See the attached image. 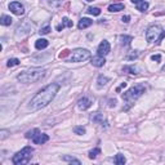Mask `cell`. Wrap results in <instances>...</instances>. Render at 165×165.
Returning <instances> with one entry per match:
<instances>
[{"instance_id": "6da1fadb", "label": "cell", "mask_w": 165, "mask_h": 165, "mask_svg": "<svg viewBox=\"0 0 165 165\" xmlns=\"http://www.w3.org/2000/svg\"><path fill=\"white\" fill-rule=\"evenodd\" d=\"M58 89H59V85L53 82V84H49L41 90H39L35 94V97L30 101V108L31 110H40V108L48 106L57 95Z\"/></svg>"}, {"instance_id": "7a4b0ae2", "label": "cell", "mask_w": 165, "mask_h": 165, "mask_svg": "<svg viewBox=\"0 0 165 165\" xmlns=\"http://www.w3.org/2000/svg\"><path fill=\"white\" fill-rule=\"evenodd\" d=\"M45 72H46L45 68H31V70L22 71L21 74H18L17 80L21 81V82H25V84L36 82L45 76Z\"/></svg>"}, {"instance_id": "3957f363", "label": "cell", "mask_w": 165, "mask_h": 165, "mask_svg": "<svg viewBox=\"0 0 165 165\" xmlns=\"http://www.w3.org/2000/svg\"><path fill=\"white\" fill-rule=\"evenodd\" d=\"M145 92H146V88H145V85H142V84H138V85H136V86H133V88H130L128 92H125V93L123 94V99L128 103V106L125 107L124 110H125V111L129 110V107L132 106L133 103L136 102L137 99L140 98Z\"/></svg>"}, {"instance_id": "277c9868", "label": "cell", "mask_w": 165, "mask_h": 165, "mask_svg": "<svg viewBox=\"0 0 165 165\" xmlns=\"http://www.w3.org/2000/svg\"><path fill=\"white\" fill-rule=\"evenodd\" d=\"M32 152H34V148L32 147H25L20 151V152H17L14 156H13L12 159V163L14 165H23V164H27L30 160L32 158Z\"/></svg>"}, {"instance_id": "5b68a950", "label": "cell", "mask_w": 165, "mask_h": 165, "mask_svg": "<svg viewBox=\"0 0 165 165\" xmlns=\"http://www.w3.org/2000/svg\"><path fill=\"white\" fill-rule=\"evenodd\" d=\"M163 32V27L160 25H152L147 28L146 31V40L148 43H154V41H158L159 36L161 35Z\"/></svg>"}, {"instance_id": "8992f818", "label": "cell", "mask_w": 165, "mask_h": 165, "mask_svg": "<svg viewBox=\"0 0 165 165\" xmlns=\"http://www.w3.org/2000/svg\"><path fill=\"white\" fill-rule=\"evenodd\" d=\"M90 58V52L88 49H75L71 54V62H82V61Z\"/></svg>"}, {"instance_id": "52a82bcc", "label": "cell", "mask_w": 165, "mask_h": 165, "mask_svg": "<svg viewBox=\"0 0 165 165\" xmlns=\"http://www.w3.org/2000/svg\"><path fill=\"white\" fill-rule=\"evenodd\" d=\"M9 9H10L12 13H14V14H17V16H22L23 13H25L23 5H22L21 3H18V2L10 3V4H9Z\"/></svg>"}, {"instance_id": "ba28073f", "label": "cell", "mask_w": 165, "mask_h": 165, "mask_svg": "<svg viewBox=\"0 0 165 165\" xmlns=\"http://www.w3.org/2000/svg\"><path fill=\"white\" fill-rule=\"evenodd\" d=\"M110 49H111V46H110V43H108L107 40H103L101 44L98 45V56H102V57H105V56H107L108 53H110Z\"/></svg>"}, {"instance_id": "9c48e42d", "label": "cell", "mask_w": 165, "mask_h": 165, "mask_svg": "<svg viewBox=\"0 0 165 165\" xmlns=\"http://www.w3.org/2000/svg\"><path fill=\"white\" fill-rule=\"evenodd\" d=\"M90 106H92V101H90L89 98H86V97H82V98H80L79 101H77V107H79L80 110H82V111L88 110Z\"/></svg>"}, {"instance_id": "30bf717a", "label": "cell", "mask_w": 165, "mask_h": 165, "mask_svg": "<svg viewBox=\"0 0 165 165\" xmlns=\"http://www.w3.org/2000/svg\"><path fill=\"white\" fill-rule=\"evenodd\" d=\"M49 141V136L48 134H44V133H39L38 136H35L32 138V142L35 145H44L45 142Z\"/></svg>"}, {"instance_id": "8fae6325", "label": "cell", "mask_w": 165, "mask_h": 165, "mask_svg": "<svg viewBox=\"0 0 165 165\" xmlns=\"http://www.w3.org/2000/svg\"><path fill=\"white\" fill-rule=\"evenodd\" d=\"M105 63H106V59L102 56H95V57L92 58V64L95 67H102Z\"/></svg>"}, {"instance_id": "7c38bea8", "label": "cell", "mask_w": 165, "mask_h": 165, "mask_svg": "<svg viewBox=\"0 0 165 165\" xmlns=\"http://www.w3.org/2000/svg\"><path fill=\"white\" fill-rule=\"evenodd\" d=\"M93 21L90 18H81L79 21V25H77V27H79V30H84L86 27H89V26H92Z\"/></svg>"}, {"instance_id": "4fadbf2b", "label": "cell", "mask_w": 165, "mask_h": 165, "mask_svg": "<svg viewBox=\"0 0 165 165\" xmlns=\"http://www.w3.org/2000/svg\"><path fill=\"white\" fill-rule=\"evenodd\" d=\"M72 21H70L67 18V17H63L62 18V23L57 26V31H61V30H63L64 27H72Z\"/></svg>"}, {"instance_id": "5bb4252c", "label": "cell", "mask_w": 165, "mask_h": 165, "mask_svg": "<svg viewBox=\"0 0 165 165\" xmlns=\"http://www.w3.org/2000/svg\"><path fill=\"white\" fill-rule=\"evenodd\" d=\"M90 119H92V121H94V123L101 124L102 127H103V124H107L106 121H103V115L99 114V112H95V114H93L92 116H90Z\"/></svg>"}, {"instance_id": "9a60e30c", "label": "cell", "mask_w": 165, "mask_h": 165, "mask_svg": "<svg viewBox=\"0 0 165 165\" xmlns=\"http://www.w3.org/2000/svg\"><path fill=\"white\" fill-rule=\"evenodd\" d=\"M49 45V41L48 40H45V39H39V40H36V43H35V48L36 49H45V48Z\"/></svg>"}, {"instance_id": "2e32d148", "label": "cell", "mask_w": 165, "mask_h": 165, "mask_svg": "<svg viewBox=\"0 0 165 165\" xmlns=\"http://www.w3.org/2000/svg\"><path fill=\"white\" fill-rule=\"evenodd\" d=\"M124 9V4H111L110 7H108V10L110 12H120V10H123Z\"/></svg>"}, {"instance_id": "e0dca14e", "label": "cell", "mask_w": 165, "mask_h": 165, "mask_svg": "<svg viewBox=\"0 0 165 165\" xmlns=\"http://www.w3.org/2000/svg\"><path fill=\"white\" fill-rule=\"evenodd\" d=\"M12 22H13V20H12L10 16H2L0 23H2L3 26H9V25H12Z\"/></svg>"}, {"instance_id": "ac0fdd59", "label": "cell", "mask_w": 165, "mask_h": 165, "mask_svg": "<svg viewBox=\"0 0 165 165\" xmlns=\"http://www.w3.org/2000/svg\"><path fill=\"white\" fill-rule=\"evenodd\" d=\"M123 71L124 72H128V74H132V75H137V74H138V68L134 67V66H124Z\"/></svg>"}, {"instance_id": "d6986e66", "label": "cell", "mask_w": 165, "mask_h": 165, "mask_svg": "<svg viewBox=\"0 0 165 165\" xmlns=\"http://www.w3.org/2000/svg\"><path fill=\"white\" fill-rule=\"evenodd\" d=\"M39 133H40V130L35 128V129H31V130H28V132L25 134V137L27 138V140H30V138H31V140H32V138L35 137V136H38Z\"/></svg>"}, {"instance_id": "ffe728a7", "label": "cell", "mask_w": 165, "mask_h": 165, "mask_svg": "<svg viewBox=\"0 0 165 165\" xmlns=\"http://www.w3.org/2000/svg\"><path fill=\"white\" fill-rule=\"evenodd\" d=\"M115 164H118V165H124L125 164V161H127V159L124 158V155H121V154H118L115 156Z\"/></svg>"}, {"instance_id": "44dd1931", "label": "cell", "mask_w": 165, "mask_h": 165, "mask_svg": "<svg viewBox=\"0 0 165 165\" xmlns=\"http://www.w3.org/2000/svg\"><path fill=\"white\" fill-rule=\"evenodd\" d=\"M107 82H108V77L103 76V75H99V76H98V79H97L98 86H103V85H106Z\"/></svg>"}, {"instance_id": "7402d4cb", "label": "cell", "mask_w": 165, "mask_h": 165, "mask_svg": "<svg viewBox=\"0 0 165 165\" xmlns=\"http://www.w3.org/2000/svg\"><path fill=\"white\" fill-rule=\"evenodd\" d=\"M133 40V38L132 36H120V41H121V44L123 45H129L130 44V41Z\"/></svg>"}, {"instance_id": "603a6c76", "label": "cell", "mask_w": 165, "mask_h": 165, "mask_svg": "<svg viewBox=\"0 0 165 165\" xmlns=\"http://www.w3.org/2000/svg\"><path fill=\"white\" fill-rule=\"evenodd\" d=\"M147 8H148V3H147V2H142L140 4H137V9L140 12H146Z\"/></svg>"}, {"instance_id": "cb8c5ba5", "label": "cell", "mask_w": 165, "mask_h": 165, "mask_svg": "<svg viewBox=\"0 0 165 165\" xmlns=\"http://www.w3.org/2000/svg\"><path fill=\"white\" fill-rule=\"evenodd\" d=\"M62 160H64V161H67V163H75V164H80V160H77L75 158H71V156H62Z\"/></svg>"}, {"instance_id": "d4e9b609", "label": "cell", "mask_w": 165, "mask_h": 165, "mask_svg": "<svg viewBox=\"0 0 165 165\" xmlns=\"http://www.w3.org/2000/svg\"><path fill=\"white\" fill-rule=\"evenodd\" d=\"M89 13V14H93V16H99L101 14V9L99 8H93V7H90L88 8V10H86Z\"/></svg>"}, {"instance_id": "484cf974", "label": "cell", "mask_w": 165, "mask_h": 165, "mask_svg": "<svg viewBox=\"0 0 165 165\" xmlns=\"http://www.w3.org/2000/svg\"><path fill=\"white\" fill-rule=\"evenodd\" d=\"M20 59L18 58H10L9 61L7 62V66L8 67H13V66H17V64H20Z\"/></svg>"}, {"instance_id": "4316f807", "label": "cell", "mask_w": 165, "mask_h": 165, "mask_svg": "<svg viewBox=\"0 0 165 165\" xmlns=\"http://www.w3.org/2000/svg\"><path fill=\"white\" fill-rule=\"evenodd\" d=\"M99 154H101V150L99 148H94L92 151H89V159H95Z\"/></svg>"}, {"instance_id": "83f0119b", "label": "cell", "mask_w": 165, "mask_h": 165, "mask_svg": "<svg viewBox=\"0 0 165 165\" xmlns=\"http://www.w3.org/2000/svg\"><path fill=\"white\" fill-rule=\"evenodd\" d=\"M74 133L77 134V136H82V134H85V128L84 127H75L74 128Z\"/></svg>"}, {"instance_id": "f1b7e54d", "label": "cell", "mask_w": 165, "mask_h": 165, "mask_svg": "<svg viewBox=\"0 0 165 165\" xmlns=\"http://www.w3.org/2000/svg\"><path fill=\"white\" fill-rule=\"evenodd\" d=\"M49 31H50V26L49 25H46L45 27H43V28H40V35H46V34H49Z\"/></svg>"}, {"instance_id": "f546056e", "label": "cell", "mask_w": 165, "mask_h": 165, "mask_svg": "<svg viewBox=\"0 0 165 165\" xmlns=\"http://www.w3.org/2000/svg\"><path fill=\"white\" fill-rule=\"evenodd\" d=\"M151 59L156 61V62H160V59H161V56H160V54H154L152 57H151Z\"/></svg>"}, {"instance_id": "4dcf8cb0", "label": "cell", "mask_w": 165, "mask_h": 165, "mask_svg": "<svg viewBox=\"0 0 165 165\" xmlns=\"http://www.w3.org/2000/svg\"><path fill=\"white\" fill-rule=\"evenodd\" d=\"M121 21H123L124 23H128L129 21H130V17H129V16H124L123 18H121Z\"/></svg>"}, {"instance_id": "1f68e13d", "label": "cell", "mask_w": 165, "mask_h": 165, "mask_svg": "<svg viewBox=\"0 0 165 165\" xmlns=\"http://www.w3.org/2000/svg\"><path fill=\"white\" fill-rule=\"evenodd\" d=\"M138 53H132L130 56H127V59H133V58H137Z\"/></svg>"}, {"instance_id": "d6a6232c", "label": "cell", "mask_w": 165, "mask_h": 165, "mask_svg": "<svg viewBox=\"0 0 165 165\" xmlns=\"http://www.w3.org/2000/svg\"><path fill=\"white\" fill-rule=\"evenodd\" d=\"M8 136V132H7V130H2V137H0V138H2V140H4V138H5Z\"/></svg>"}, {"instance_id": "836d02e7", "label": "cell", "mask_w": 165, "mask_h": 165, "mask_svg": "<svg viewBox=\"0 0 165 165\" xmlns=\"http://www.w3.org/2000/svg\"><path fill=\"white\" fill-rule=\"evenodd\" d=\"M125 86H127V82H123V84H121V85L119 86V88H118V89H116V92H120V90H121V89H123V88H125Z\"/></svg>"}, {"instance_id": "e575fe53", "label": "cell", "mask_w": 165, "mask_h": 165, "mask_svg": "<svg viewBox=\"0 0 165 165\" xmlns=\"http://www.w3.org/2000/svg\"><path fill=\"white\" fill-rule=\"evenodd\" d=\"M142 2H145V0H132V3L136 4V5H137V4H140V3H142Z\"/></svg>"}, {"instance_id": "d590c367", "label": "cell", "mask_w": 165, "mask_h": 165, "mask_svg": "<svg viewBox=\"0 0 165 165\" xmlns=\"http://www.w3.org/2000/svg\"><path fill=\"white\" fill-rule=\"evenodd\" d=\"M116 105V101L114 99V101H110V107H112V106H115Z\"/></svg>"}, {"instance_id": "8d00e7d4", "label": "cell", "mask_w": 165, "mask_h": 165, "mask_svg": "<svg viewBox=\"0 0 165 165\" xmlns=\"http://www.w3.org/2000/svg\"><path fill=\"white\" fill-rule=\"evenodd\" d=\"M85 2H93V0H85Z\"/></svg>"}]
</instances>
